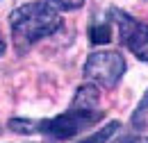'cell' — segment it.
<instances>
[{
    "instance_id": "obj_10",
    "label": "cell",
    "mask_w": 148,
    "mask_h": 143,
    "mask_svg": "<svg viewBox=\"0 0 148 143\" xmlns=\"http://www.w3.org/2000/svg\"><path fill=\"white\" fill-rule=\"evenodd\" d=\"M50 2V7L57 9L59 14L62 12H73V9H80L82 5H84V0H48Z\"/></svg>"
},
{
    "instance_id": "obj_1",
    "label": "cell",
    "mask_w": 148,
    "mask_h": 143,
    "mask_svg": "<svg viewBox=\"0 0 148 143\" xmlns=\"http://www.w3.org/2000/svg\"><path fill=\"white\" fill-rule=\"evenodd\" d=\"M9 25H12V36L14 43L21 50L41 41L43 36H50L64 25L62 14L50 7L48 0H34L27 5H21L12 12L9 16Z\"/></svg>"
},
{
    "instance_id": "obj_12",
    "label": "cell",
    "mask_w": 148,
    "mask_h": 143,
    "mask_svg": "<svg viewBox=\"0 0 148 143\" xmlns=\"http://www.w3.org/2000/svg\"><path fill=\"white\" fill-rule=\"evenodd\" d=\"M139 143H148V139H139Z\"/></svg>"
},
{
    "instance_id": "obj_4",
    "label": "cell",
    "mask_w": 148,
    "mask_h": 143,
    "mask_svg": "<svg viewBox=\"0 0 148 143\" xmlns=\"http://www.w3.org/2000/svg\"><path fill=\"white\" fill-rule=\"evenodd\" d=\"M110 18L116 23L121 43L128 50H132V54L137 59L148 61V23H141V20L132 18L130 14L116 9V7L110 9Z\"/></svg>"
},
{
    "instance_id": "obj_2",
    "label": "cell",
    "mask_w": 148,
    "mask_h": 143,
    "mask_svg": "<svg viewBox=\"0 0 148 143\" xmlns=\"http://www.w3.org/2000/svg\"><path fill=\"white\" fill-rule=\"evenodd\" d=\"M103 118V111L96 109V111H89V109H75L69 107V111L59 114L55 118H46L41 121V129L39 134L53 139V141H64V139H73L80 132H84L87 127L96 125L98 121Z\"/></svg>"
},
{
    "instance_id": "obj_6",
    "label": "cell",
    "mask_w": 148,
    "mask_h": 143,
    "mask_svg": "<svg viewBox=\"0 0 148 143\" xmlns=\"http://www.w3.org/2000/svg\"><path fill=\"white\" fill-rule=\"evenodd\" d=\"M130 123H132V127L134 129H148V91L144 93V98L139 100V105H137V109L132 111V116H130Z\"/></svg>"
},
{
    "instance_id": "obj_11",
    "label": "cell",
    "mask_w": 148,
    "mask_h": 143,
    "mask_svg": "<svg viewBox=\"0 0 148 143\" xmlns=\"http://www.w3.org/2000/svg\"><path fill=\"white\" fill-rule=\"evenodd\" d=\"M5 50H7V46H5V39H2V36H0V54L5 52Z\"/></svg>"
},
{
    "instance_id": "obj_3",
    "label": "cell",
    "mask_w": 148,
    "mask_h": 143,
    "mask_svg": "<svg viewBox=\"0 0 148 143\" xmlns=\"http://www.w3.org/2000/svg\"><path fill=\"white\" fill-rule=\"evenodd\" d=\"M82 73L96 86L114 89L125 73V59L116 50H98V52H91L87 57Z\"/></svg>"
},
{
    "instance_id": "obj_9",
    "label": "cell",
    "mask_w": 148,
    "mask_h": 143,
    "mask_svg": "<svg viewBox=\"0 0 148 143\" xmlns=\"http://www.w3.org/2000/svg\"><path fill=\"white\" fill-rule=\"evenodd\" d=\"M119 127H121V123L119 121H112V123H107V125H103L96 134H91V136H87L84 141H77V143H107L119 132Z\"/></svg>"
},
{
    "instance_id": "obj_5",
    "label": "cell",
    "mask_w": 148,
    "mask_h": 143,
    "mask_svg": "<svg viewBox=\"0 0 148 143\" xmlns=\"http://www.w3.org/2000/svg\"><path fill=\"white\" fill-rule=\"evenodd\" d=\"M98 102H100V93H98V86H96V84H82L80 89L75 91L73 100H71V107L96 111V109H98Z\"/></svg>"
},
{
    "instance_id": "obj_8",
    "label": "cell",
    "mask_w": 148,
    "mask_h": 143,
    "mask_svg": "<svg viewBox=\"0 0 148 143\" xmlns=\"http://www.w3.org/2000/svg\"><path fill=\"white\" fill-rule=\"evenodd\" d=\"M89 41L93 46H103L112 41V25L110 23H93L89 27Z\"/></svg>"
},
{
    "instance_id": "obj_7",
    "label": "cell",
    "mask_w": 148,
    "mask_h": 143,
    "mask_svg": "<svg viewBox=\"0 0 148 143\" xmlns=\"http://www.w3.org/2000/svg\"><path fill=\"white\" fill-rule=\"evenodd\" d=\"M9 129L16 132V134H39L41 129V121H32V118H12L9 123Z\"/></svg>"
}]
</instances>
